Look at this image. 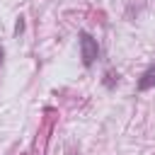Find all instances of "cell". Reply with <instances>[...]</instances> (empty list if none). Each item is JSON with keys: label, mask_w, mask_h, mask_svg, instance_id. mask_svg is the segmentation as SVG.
<instances>
[{"label": "cell", "mask_w": 155, "mask_h": 155, "mask_svg": "<svg viewBox=\"0 0 155 155\" xmlns=\"http://www.w3.org/2000/svg\"><path fill=\"white\" fill-rule=\"evenodd\" d=\"M80 58H82V65L85 68H92L97 56H99V44L97 39L90 34V31H80Z\"/></svg>", "instance_id": "obj_1"}, {"label": "cell", "mask_w": 155, "mask_h": 155, "mask_svg": "<svg viewBox=\"0 0 155 155\" xmlns=\"http://www.w3.org/2000/svg\"><path fill=\"white\" fill-rule=\"evenodd\" d=\"M150 87H155V63L140 75V80H138V92H145V90H150Z\"/></svg>", "instance_id": "obj_2"}, {"label": "cell", "mask_w": 155, "mask_h": 155, "mask_svg": "<svg viewBox=\"0 0 155 155\" xmlns=\"http://www.w3.org/2000/svg\"><path fill=\"white\" fill-rule=\"evenodd\" d=\"M22 31H24V19L19 17V19H17V24H15V34H22Z\"/></svg>", "instance_id": "obj_3"}, {"label": "cell", "mask_w": 155, "mask_h": 155, "mask_svg": "<svg viewBox=\"0 0 155 155\" xmlns=\"http://www.w3.org/2000/svg\"><path fill=\"white\" fill-rule=\"evenodd\" d=\"M104 85L107 87H114V73H107L104 75Z\"/></svg>", "instance_id": "obj_4"}, {"label": "cell", "mask_w": 155, "mask_h": 155, "mask_svg": "<svg viewBox=\"0 0 155 155\" xmlns=\"http://www.w3.org/2000/svg\"><path fill=\"white\" fill-rule=\"evenodd\" d=\"M2 61H5V48H2V44H0V65H2Z\"/></svg>", "instance_id": "obj_5"}]
</instances>
